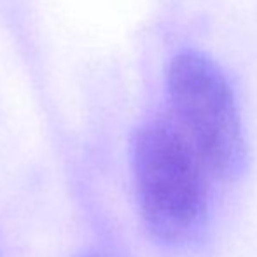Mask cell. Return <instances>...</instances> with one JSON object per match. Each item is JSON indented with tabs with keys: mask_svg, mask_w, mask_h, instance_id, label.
I'll return each instance as SVG.
<instances>
[{
	"mask_svg": "<svg viewBox=\"0 0 257 257\" xmlns=\"http://www.w3.org/2000/svg\"><path fill=\"white\" fill-rule=\"evenodd\" d=\"M132 165L147 231L166 245L194 240L206 224L210 175L168 114L137 130Z\"/></svg>",
	"mask_w": 257,
	"mask_h": 257,
	"instance_id": "cell-1",
	"label": "cell"
},
{
	"mask_svg": "<svg viewBox=\"0 0 257 257\" xmlns=\"http://www.w3.org/2000/svg\"><path fill=\"white\" fill-rule=\"evenodd\" d=\"M168 115L201 159L210 179L243 175L247 142L236 96L222 68L206 54L186 49L166 70Z\"/></svg>",
	"mask_w": 257,
	"mask_h": 257,
	"instance_id": "cell-2",
	"label": "cell"
}]
</instances>
